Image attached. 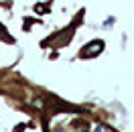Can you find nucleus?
I'll list each match as a JSON object with an SVG mask.
<instances>
[{"instance_id": "obj_1", "label": "nucleus", "mask_w": 134, "mask_h": 132, "mask_svg": "<svg viewBox=\"0 0 134 132\" xmlns=\"http://www.w3.org/2000/svg\"><path fill=\"white\" fill-rule=\"evenodd\" d=\"M102 47H104V43H102V41H96V43H92V45H87V47H85L87 51H83L81 55H83V57H90V55H98V53L102 51Z\"/></svg>"}]
</instances>
